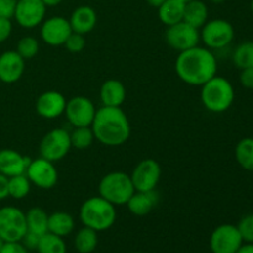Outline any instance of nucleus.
Masks as SVG:
<instances>
[{
    "mask_svg": "<svg viewBox=\"0 0 253 253\" xmlns=\"http://www.w3.org/2000/svg\"><path fill=\"white\" fill-rule=\"evenodd\" d=\"M175 73L185 84L202 86L216 76L217 61L211 49L195 46L179 52L175 59Z\"/></svg>",
    "mask_w": 253,
    "mask_h": 253,
    "instance_id": "1",
    "label": "nucleus"
},
{
    "mask_svg": "<svg viewBox=\"0 0 253 253\" xmlns=\"http://www.w3.org/2000/svg\"><path fill=\"white\" fill-rule=\"evenodd\" d=\"M90 127L95 140L108 147L124 145L131 135L130 121L121 108L101 106L96 109Z\"/></svg>",
    "mask_w": 253,
    "mask_h": 253,
    "instance_id": "2",
    "label": "nucleus"
},
{
    "mask_svg": "<svg viewBox=\"0 0 253 253\" xmlns=\"http://www.w3.org/2000/svg\"><path fill=\"white\" fill-rule=\"evenodd\" d=\"M116 208L100 195L88 198L79 209V219L83 226L95 230L96 232L105 231L115 224Z\"/></svg>",
    "mask_w": 253,
    "mask_h": 253,
    "instance_id": "3",
    "label": "nucleus"
},
{
    "mask_svg": "<svg viewBox=\"0 0 253 253\" xmlns=\"http://www.w3.org/2000/svg\"><path fill=\"white\" fill-rule=\"evenodd\" d=\"M200 100L207 110L215 114L225 113L234 104L235 89L230 81L216 74L202 85Z\"/></svg>",
    "mask_w": 253,
    "mask_h": 253,
    "instance_id": "4",
    "label": "nucleus"
},
{
    "mask_svg": "<svg viewBox=\"0 0 253 253\" xmlns=\"http://www.w3.org/2000/svg\"><path fill=\"white\" fill-rule=\"evenodd\" d=\"M98 192L101 198L118 207V205H126L136 190L133 188L130 174L116 170V172L108 173L101 178Z\"/></svg>",
    "mask_w": 253,
    "mask_h": 253,
    "instance_id": "5",
    "label": "nucleus"
},
{
    "mask_svg": "<svg viewBox=\"0 0 253 253\" xmlns=\"http://www.w3.org/2000/svg\"><path fill=\"white\" fill-rule=\"evenodd\" d=\"M235 37L231 22L224 19H214L205 22L200 30V41L209 49H221L229 46Z\"/></svg>",
    "mask_w": 253,
    "mask_h": 253,
    "instance_id": "6",
    "label": "nucleus"
},
{
    "mask_svg": "<svg viewBox=\"0 0 253 253\" xmlns=\"http://www.w3.org/2000/svg\"><path fill=\"white\" fill-rule=\"evenodd\" d=\"M27 231L26 214L16 207L0 208V237L5 242L21 241Z\"/></svg>",
    "mask_w": 253,
    "mask_h": 253,
    "instance_id": "7",
    "label": "nucleus"
},
{
    "mask_svg": "<svg viewBox=\"0 0 253 253\" xmlns=\"http://www.w3.org/2000/svg\"><path fill=\"white\" fill-rule=\"evenodd\" d=\"M72 148L71 135L66 128H53L42 137L40 142V157L51 162L63 160Z\"/></svg>",
    "mask_w": 253,
    "mask_h": 253,
    "instance_id": "8",
    "label": "nucleus"
},
{
    "mask_svg": "<svg viewBox=\"0 0 253 253\" xmlns=\"http://www.w3.org/2000/svg\"><path fill=\"white\" fill-rule=\"evenodd\" d=\"M161 175L162 169L160 163L152 158H146L136 165L130 177L136 192H151L156 190Z\"/></svg>",
    "mask_w": 253,
    "mask_h": 253,
    "instance_id": "9",
    "label": "nucleus"
},
{
    "mask_svg": "<svg viewBox=\"0 0 253 253\" xmlns=\"http://www.w3.org/2000/svg\"><path fill=\"white\" fill-rule=\"evenodd\" d=\"M167 27L168 29L165 35L166 42L172 49L183 52L195 46H199L200 31L195 27L190 26L185 21L177 22V24Z\"/></svg>",
    "mask_w": 253,
    "mask_h": 253,
    "instance_id": "10",
    "label": "nucleus"
},
{
    "mask_svg": "<svg viewBox=\"0 0 253 253\" xmlns=\"http://www.w3.org/2000/svg\"><path fill=\"white\" fill-rule=\"evenodd\" d=\"M25 174L32 185L43 190L52 189L58 182V170L54 163L42 157L31 160Z\"/></svg>",
    "mask_w": 253,
    "mask_h": 253,
    "instance_id": "11",
    "label": "nucleus"
},
{
    "mask_svg": "<svg viewBox=\"0 0 253 253\" xmlns=\"http://www.w3.org/2000/svg\"><path fill=\"white\" fill-rule=\"evenodd\" d=\"M244 240L236 225L222 224L217 226L210 236V250L212 253H236Z\"/></svg>",
    "mask_w": 253,
    "mask_h": 253,
    "instance_id": "12",
    "label": "nucleus"
},
{
    "mask_svg": "<svg viewBox=\"0 0 253 253\" xmlns=\"http://www.w3.org/2000/svg\"><path fill=\"white\" fill-rule=\"evenodd\" d=\"M95 113L96 108L93 101L83 95L73 96L69 99L64 110L67 120L74 127L91 126Z\"/></svg>",
    "mask_w": 253,
    "mask_h": 253,
    "instance_id": "13",
    "label": "nucleus"
},
{
    "mask_svg": "<svg viewBox=\"0 0 253 253\" xmlns=\"http://www.w3.org/2000/svg\"><path fill=\"white\" fill-rule=\"evenodd\" d=\"M46 10L42 0H17L14 19L24 29H34L43 22Z\"/></svg>",
    "mask_w": 253,
    "mask_h": 253,
    "instance_id": "14",
    "label": "nucleus"
},
{
    "mask_svg": "<svg viewBox=\"0 0 253 253\" xmlns=\"http://www.w3.org/2000/svg\"><path fill=\"white\" fill-rule=\"evenodd\" d=\"M72 27L69 20L63 16H52L43 20L40 30V36L42 41L48 46H63L67 39L72 34Z\"/></svg>",
    "mask_w": 253,
    "mask_h": 253,
    "instance_id": "15",
    "label": "nucleus"
},
{
    "mask_svg": "<svg viewBox=\"0 0 253 253\" xmlns=\"http://www.w3.org/2000/svg\"><path fill=\"white\" fill-rule=\"evenodd\" d=\"M67 100L59 91L48 90L42 93L36 100V111L41 118L53 120L63 115Z\"/></svg>",
    "mask_w": 253,
    "mask_h": 253,
    "instance_id": "16",
    "label": "nucleus"
},
{
    "mask_svg": "<svg viewBox=\"0 0 253 253\" xmlns=\"http://www.w3.org/2000/svg\"><path fill=\"white\" fill-rule=\"evenodd\" d=\"M25 72V59L16 51H5L0 54V81L12 84L20 81Z\"/></svg>",
    "mask_w": 253,
    "mask_h": 253,
    "instance_id": "17",
    "label": "nucleus"
},
{
    "mask_svg": "<svg viewBox=\"0 0 253 253\" xmlns=\"http://www.w3.org/2000/svg\"><path fill=\"white\" fill-rule=\"evenodd\" d=\"M30 160L26 156L10 148L0 150V173L6 175L7 178L14 175L24 174L29 167Z\"/></svg>",
    "mask_w": 253,
    "mask_h": 253,
    "instance_id": "18",
    "label": "nucleus"
},
{
    "mask_svg": "<svg viewBox=\"0 0 253 253\" xmlns=\"http://www.w3.org/2000/svg\"><path fill=\"white\" fill-rule=\"evenodd\" d=\"M98 22V16L93 7L88 5L78 6L71 15L69 24H71L72 31L78 34L86 35L94 30Z\"/></svg>",
    "mask_w": 253,
    "mask_h": 253,
    "instance_id": "19",
    "label": "nucleus"
},
{
    "mask_svg": "<svg viewBox=\"0 0 253 253\" xmlns=\"http://www.w3.org/2000/svg\"><path fill=\"white\" fill-rule=\"evenodd\" d=\"M158 204V194L156 190L151 192H135L126 203L128 211L135 216H146Z\"/></svg>",
    "mask_w": 253,
    "mask_h": 253,
    "instance_id": "20",
    "label": "nucleus"
},
{
    "mask_svg": "<svg viewBox=\"0 0 253 253\" xmlns=\"http://www.w3.org/2000/svg\"><path fill=\"white\" fill-rule=\"evenodd\" d=\"M99 94L103 106L121 108L126 100V88L118 79H108L104 82Z\"/></svg>",
    "mask_w": 253,
    "mask_h": 253,
    "instance_id": "21",
    "label": "nucleus"
},
{
    "mask_svg": "<svg viewBox=\"0 0 253 253\" xmlns=\"http://www.w3.org/2000/svg\"><path fill=\"white\" fill-rule=\"evenodd\" d=\"M76 222L73 216L66 211H54L48 215V232L59 237H66L73 232Z\"/></svg>",
    "mask_w": 253,
    "mask_h": 253,
    "instance_id": "22",
    "label": "nucleus"
},
{
    "mask_svg": "<svg viewBox=\"0 0 253 253\" xmlns=\"http://www.w3.org/2000/svg\"><path fill=\"white\" fill-rule=\"evenodd\" d=\"M208 16H209L208 6L202 0H193V1L185 4L183 21L189 24L190 26L198 30L202 29L205 22L208 21Z\"/></svg>",
    "mask_w": 253,
    "mask_h": 253,
    "instance_id": "23",
    "label": "nucleus"
},
{
    "mask_svg": "<svg viewBox=\"0 0 253 253\" xmlns=\"http://www.w3.org/2000/svg\"><path fill=\"white\" fill-rule=\"evenodd\" d=\"M185 4L182 0H166L158 7V17L166 26H170L183 21Z\"/></svg>",
    "mask_w": 253,
    "mask_h": 253,
    "instance_id": "24",
    "label": "nucleus"
},
{
    "mask_svg": "<svg viewBox=\"0 0 253 253\" xmlns=\"http://www.w3.org/2000/svg\"><path fill=\"white\" fill-rule=\"evenodd\" d=\"M26 214L27 231L42 236L48 232V214L41 208H31Z\"/></svg>",
    "mask_w": 253,
    "mask_h": 253,
    "instance_id": "25",
    "label": "nucleus"
},
{
    "mask_svg": "<svg viewBox=\"0 0 253 253\" xmlns=\"http://www.w3.org/2000/svg\"><path fill=\"white\" fill-rule=\"evenodd\" d=\"M98 232L93 229L83 226L74 237V247L79 253H91L98 246Z\"/></svg>",
    "mask_w": 253,
    "mask_h": 253,
    "instance_id": "26",
    "label": "nucleus"
},
{
    "mask_svg": "<svg viewBox=\"0 0 253 253\" xmlns=\"http://www.w3.org/2000/svg\"><path fill=\"white\" fill-rule=\"evenodd\" d=\"M235 157L237 163L244 169L253 172V138L245 137L240 141L235 148Z\"/></svg>",
    "mask_w": 253,
    "mask_h": 253,
    "instance_id": "27",
    "label": "nucleus"
},
{
    "mask_svg": "<svg viewBox=\"0 0 253 253\" xmlns=\"http://www.w3.org/2000/svg\"><path fill=\"white\" fill-rule=\"evenodd\" d=\"M36 251L39 253H67V246L63 237L47 232L40 237Z\"/></svg>",
    "mask_w": 253,
    "mask_h": 253,
    "instance_id": "28",
    "label": "nucleus"
},
{
    "mask_svg": "<svg viewBox=\"0 0 253 253\" xmlns=\"http://www.w3.org/2000/svg\"><path fill=\"white\" fill-rule=\"evenodd\" d=\"M232 62L240 71L253 67V41L240 43L232 54Z\"/></svg>",
    "mask_w": 253,
    "mask_h": 253,
    "instance_id": "29",
    "label": "nucleus"
},
{
    "mask_svg": "<svg viewBox=\"0 0 253 253\" xmlns=\"http://www.w3.org/2000/svg\"><path fill=\"white\" fill-rule=\"evenodd\" d=\"M31 182L29 180L27 175L19 174L9 178V197L12 199L21 200L25 199L30 194L31 190Z\"/></svg>",
    "mask_w": 253,
    "mask_h": 253,
    "instance_id": "30",
    "label": "nucleus"
},
{
    "mask_svg": "<svg viewBox=\"0 0 253 253\" xmlns=\"http://www.w3.org/2000/svg\"><path fill=\"white\" fill-rule=\"evenodd\" d=\"M71 143L72 147L77 150H86L93 145L94 133L90 126H83V127H74L71 133Z\"/></svg>",
    "mask_w": 253,
    "mask_h": 253,
    "instance_id": "31",
    "label": "nucleus"
},
{
    "mask_svg": "<svg viewBox=\"0 0 253 253\" xmlns=\"http://www.w3.org/2000/svg\"><path fill=\"white\" fill-rule=\"evenodd\" d=\"M15 51L25 59L29 61L32 59L40 51V43L37 39L34 36H24L22 39L19 40L16 44V49Z\"/></svg>",
    "mask_w": 253,
    "mask_h": 253,
    "instance_id": "32",
    "label": "nucleus"
},
{
    "mask_svg": "<svg viewBox=\"0 0 253 253\" xmlns=\"http://www.w3.org/2000/svg\"><path fill=\"white\" fill-rule=\"evenodd\" d=\"M244 242L253 244V214H247L236 225Z\"/></svg>",
    "mask_w": 253,
    "mask_h": 253,
    "instance_id": "33",
    "label": "nucleus"
},
{
    "mask_svg": "<svg viewBox=\"0 0 253 253\" xmlns=\"http://www.w3.org/2000/svg\"><path fill=\"white\" fill-rule=\"evenodd\" d=\"M84 36H85V35L78 34V32H72L63 46L66 47L69 52H72V53H79V52H82L85 48L86 40Z\"/></svg>",
    "mask_w": 253,
    "mask_h": 253,
    "instance_id": "34",
    "label": "nucleus"
},
{
    "mask_svg": "<svg viewBox=\"0 0 253 253\" xmlns=\"http://www.w3.org/2000/svg\"><path fill=\"white\" fill-rule=\"evenodd\" d=\"M17 0H0V17L11 20L14 17Z\"/></svg>",
    "mask_w": 253,
    "mask_h": 253,
    "instance_id": "35",
    "label": "nucleus"
},
{
    "mask_svg": "<svg viewBox=\"0 0 253 253\" xmlns=\"http://www.w3.org/2000/svg\"><path fill=\"white\" fill-rule=\"evenodd\" d=\"M0 253H29V250L21 244V241L5 242Z\"/></svg>",
    "mask_w": 253,
    "mask_h": 253,
    "instance_id": "36",
    "label": "nucleus"
},
{
    "mask_svg": "<svg viewBox=\"0 0 253 253\" xmlns=\"http://www.w3.org/2000/svg\"><path fill=\"white\" fill-rule=\"evenodd\" d=\"M12 32V24L10 19L0 17V43L6 41Z\"/></svg>",
    "mask_w": 253,
    "mask_h": 253,
    "instance_id": "37",
    "label": "nucleus"
},
{
    "mask_svg": "<svg viewBox=\"0 0 253 253\" xmlns=\"http://www.w3.org/2000/svg\"><path fill=\"white\" fill-rule=\"evenodd\" d=\"M40 237H41V236L34 234V232L26 231V234H25L24 237H22L21 244L24 245V246L26 247L29 251H30V250H36L37 245H39V241H40Z\"/></svg>",
    "mask_w": 253,
    "mask_h": 253,
    "instance_id": "38",
    "label": "nucleus"
},
{
    "mask_svg": "<svg viewBox=\"0 0 253 253\" xmlns=\"http://www.w3.org/2000/svg\"><path fill=\"white\" fill-rule=\"evenodd\" d=\"M240 83L244 88L253 89V67L241 69L240 73Z\"/></svg>",
    "mask_w": 253,
    "mask_h": 253,
    "instance_id": "39",
    "label": "nucleus"
},
{
    "mask_svg": "<svg viewBox=\"0 0 253 253\" xmlns=\"http://www.w3.org/2000/svg\"><path fill=\"white\" fill-rule=\"evenodd\" d=\"M9 198V178L0 173V200Z\"/></svg>",
    "mask_w": 253,
    "mask_h": 253,
    "instance_id": "40",
    "label": "nucleus"
},
{
    "mask_svg": "<svg viewBox=\"0 0 253 253\" xmlns=\"http://www.w3.org/2000/svg\"><path fill=\"white\" fill-rule=\"evenodd\" d=\"M236 253H253V244H242Z\"/></svg>",
    "mask_w": 253,
    "mask_h": 253,
    "instance_id": "41",
    "label": "nucleus"
},
{
    "mask_svg": "<svg viewBox=\"0 0 253 253\" xmlns=\"http://www.w3.org/2000/svg\"><path fill=\"white\" fill-rule=\"evenodd\" d=\"M62 1H63V0H42V2H43L47 7L57 6V5L61 4Z\"/></svg>",
    "mask_w": 253,
    "mask_h": 253,
    "instance_id": "42",
    "label": "nucleus"
},
{
    "mask_svg": "<svg viewBox=\"0 0 253 253\" xmlns=\"http://www.w3.org/2000/svg\"><path fill=\"white\" fill-rule=\"evenodd\" d=\"M146 1H147V4L151 5L152 7H157L158 9L166 0H146Z\"/></svg>",
    "mask_w": 253,
    "mask_h": 253,
    "instance_id": "43",
    "label": "nucleus"
},
{
    "mask_svg": "<svg viewBox=\"0 0 253 253\" xmlns=\"http://www.w3.org/2000/svg\"><path fill=\"white\" fill-rule=\"evenodd\" d=\"M225 0H211V2H214V4H221V2H224Z\"/></svg>",
    "mask_w": 253,
    "mask_h": 253,
    "instance_id": "44",
    "label": "nucleus"
},
{
    "mask_svg": "<svg viewBox=\"0 0 253 253\" xmlns=\"http://www.w3.org/2000/svg\"><path fill=\"white\" fill-rule=\"evenodd\" d=\"M4 244H5V241L1 239V237H0V251H1V249H2V246H4Z\"/></svg>",
    "mask_w": 253,
    "mask_h": 253,
    "instance_id": "45",
    "label": "nucleus"
},
{
    "mask_svg": "<svg viewBox=\"0 0 253 253\" xmlns=\"http://www.w3.org/2000/svg\"><path fill=\"white\" fill-rule=\"evenodd\" d=\"M183 2H184V4H187V2H190V1H193V0H182Z\"/></svg>",
    "mask_w": 253,
    "mask_h": 253,
    "instance_id": "46",
    "label": "nucleus"
},
{
    "mask_svg": "<svg viewBox=\"0 0 253 253\" xmlns=\"http://www.w3.org/2000/svg\"><path fill=\"white\" fill-rule=\"evenodd\" d=\"M251 10H252V12H253V0H251Z\"/></svg>",
    "mask_w": 253,
    "mask_h": 253,
    "instance_id": "47",
    "label": "nucleus"
},
{
    "mask_svg": "<svg viewBox=\"0 0 253 253\" xmlns=\"http://www.w3.org/2000/svg\"><path fill=\"white\" fill-rule=\"evenodd\" d=\"M133 253H143V252H133Z\"/></svg>",
    "mask_w": 253,
    "mask_h": 253,
    "instance_id": "48",
    "label": "nucleus"
},
{
    "mask_svg": "<svg viewBox=\"0 0 253 253\" xmlns=\"http://www.w3.org/2000/svg\"><path fill=\"white\" fill-rule=\"evenodd\" d=\"M0 84H1V81H0Z\"/></svg>",
    "mask_w": 253,
    "mask_h": 253,
    "instance_id": "49",
    "label": "nucleus"
}]
</instances>
